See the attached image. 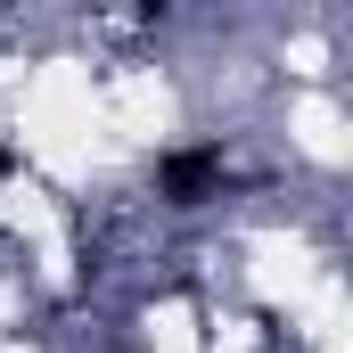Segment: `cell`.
I'll return each instance as SVG.
<instances>
[{"label": "cell", "mask_w": 353, "mask_h": 353, "mask_svg": "<svg viewBox=\"0 0 353 353\" xmlns=\"http://www.w3.org/2000/svg\"><path fill=\"white\" fill-rule=\"evenodd\" d=\"M0 181H8V148H0Z\"/></svg>", "instance_id": "obj_2"}, {"label": "cell", "mask_w": 353, "mask_h": 353, "mask_svg": "<svg viewBox=\"0 0 353 353\" xmlns=\"http://www.w3.org/2000/svg\"><path fill=\"white\" fill-rule=\"evenodd\" d=\"M214 181H222V157H214V148H181V157H165V197H173V205H197Z\"/></svg>", "instance_id": "obj_1"}]
</instances>
